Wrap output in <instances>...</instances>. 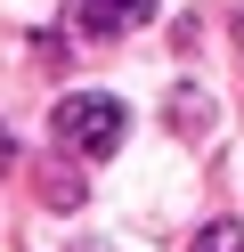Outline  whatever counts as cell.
Here are the masks:
<instances>
[{
  "label": "cell",
  "mask_w": 244,
  "mask_h": 252,
  "mask_svg": "<svg viewBox=\"0 0 244 252\" xmlns=\"http://www.w3.org/2000/svg\"><path fill=\"white\" fill-rule=\"evenodd\" d=\"M49 130H57V147H73V155H114L122 130H130V114H122V98H106V90H81V98H57Z\"/></svg>",
  "instance_id": "cell-1"
},
{
  "label": "cell",
  "mask_w": 244,
  "mask_h": 252,
  "mask_svg": "<svg viewBox=\"0 0 244 252\" xmlns=\"http://www.w3.org/2000/svg\"><path fill=\"white\" fill-rule=\"evenodd\" d=\"M73 17H81V33H130L139 17H155V0H73Z\"/></svg>",
  "instance_id": "cell-2"
},
{
  "label": "cell",
  "mask_w": 244,
  "mask_h": 252,
  "mask_svg": "<svg viewBox=\"0 0 244 252\" xmlns=\"http://www.w3.org/2000/svg\"><path fill=\"white\" fill-rule=\"evenodd\" d=\"M187 252H244V228H236V220H211V228L195 236Z\"/></svg>",
  "instance_id": "cell-3"
},
{
  "label": "cell",
  "mask_w": 244,
  "mask_h": 252,
  "mask_svg": "<svg viewBox=\"0 0 244 252\" xmlns=\"http://www.w3.org/2000/svg\"><path fill=\"white\" fill-rule=\"evenodd\" d=\"M73 252H106V244H73Z\"/></svg>",
  "instance_id": "cell-4"
}]
</instances>
